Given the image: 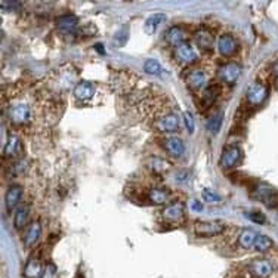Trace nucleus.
Here are the masks:
<instances>
[{
	"instance_id": "obj_21",
	"label": "nucleus",
	"mask_w": 278,
	"mask_h": 278,
	"mask_svg": "<svg viewBox=\"0 0 278 278\" xmlns=\"http://www.w3.org/2000/svg\"><path fill=\"white\" fill-rule=\"evenodd\" d=\"M184 39H185V34H184V31L179 29V27H173V29H170L168 31V34H166V40H168V43L175 46V47L185 43Z\"/></svg>"
},
{
	"instance_id": "obj_17",
	"label": "nucleus",
	"mask_w": 278,
	"mask_h": 278,
	"mask_svg": "<svg viewBox=\"0 0 278 278\" xmlns=\"http://www.w3.org/2000/svg\"><path fill=\"white\" fill-rule=\"evenodd\" d=\"M42 274H43L42 262L37 258H31L29 262H27V265L24 268V277L25 278H40Z\"/></svg>"
},
{
	"instance_id": "obj_13",
	"label": "nucleus",
	"mask_w": 278,
	"mask_h": 278,
	"mask_svg": "<svg viewBox=\"0 0 278 278\" xmlns=\"http://www.w3.org/2000/svg\"><path fill=\"white\" fill-rule=\"evenodd\" d=\"M176 58L184 62V64H192L194 61L197 60V53L191 47V45L188 43H182L181 46L176 47Z\"/></svg>"
},
{
	"instance_id": "obj_4",
	"label": "nucleus",
	"mask_w": 278,
	"mask_h": 278,
	"mask_svg": "<svg viewBox=\"0 0 278 278\" xmlns=\"http://www.w3.org/2000/svg\"><path fill=\"white\" fill-rule=\"evenodd\" d=\"M154 127L161 132H175L179 127V117L173 113H166L154 120Z\"/></svg>"
},
{
	"instance_id": "obj_30",
	"label": "nucleus",
	"mask_w": 278,
	"mask_h": 278,
	"mask_svg": "<svg viewBox=\"0 0 278 278\" xmlns=\"http://www.w3.org/2000/svg\"><path fill=\"white\" fill-rule=\"evenodd\" d=\"M151 169L161 173V172H164V170L169 169V163L164 161V160H161V158H153V161H151Z\"/></svg>"
},
{
	"instance_id": "obj_9",
	"label": "nucleus",
	"mask_w": 278,
	"mask_h": 278,
	"mask_svg": "<svg viewBox=\"0 0 278 278\" xmlns=\"http://www.w3.org/2000/svg\"><path fill=\"white\" fill-rule=\"evenodd\" d=\"M206 74L203 70L200 68H194L188 73V77H186V85L192 89V91H200L206 86Z\"/></svg>"
},
{
	"instance_id": "obj_22",
	"label": "nucleus",
	"mask_w": 278,
	"mask_h": 278,
	"mask_svg": "<svg viewBox=\"0 0 278 278\" xmlns=\"http://www.w3.org/2000/svg\"><path fill=\"white\" fill-rule=\"evenodd\" d=\"M258 232L253 231V230H244L238 238V244L243 247V248H250L252 246H255L256 243V238H258Z\"/></svg>"
},
{
	"instance_id": "obj_14",
	"label": "nucleus",
	"mask_w": 278,
	"mask_h": 278,
	"mask_svg": "<svg viewBox=\"0 0 278 278\" xmlns=\"http://www.w3.org/2000/svg\"><path fill=\"white\" fill-rule=\"evenodd\" d=\"M95 93V86L91 81H80L78 85L74 88V96L78 101H89Z\"/></svg>"
},
{
	"instance_id": "obj_34",
	"label": "nucleus",
	"mask_w": 278,
	"mask_h": 278,
	"mask_svg": "<svg viewBox=\"0 0 278 278\" xmlns=\"http://www.w3.org/2000/svg\"><path fill=\"white\" fill-rule=\"evenodd\" d=\"M55 275V268L52 265L46 266V269H43V274L40 275V278H53Z\"/></svg>"
},
{
	"instance_id": "obj_8",
	"label": "nucleus",
	"mask_w": 278,
	"mask_h": 278,
	"mask_svg": "<svg viewBox=\"0 0 278 278\" xmlns=\"http://www.w3.org/2000/svg\"><path fill=\"white\" fill-rule=\"evenodd\" d=\"M240 74H241V68H240V65L238 64H235V62H228V64H225V65H222L220 68H219V77L224 80V81H227V83H235L237 81V78L240 77Z\"/></svg>"
},
{
	"instance_id": "obj_1",
	"label": "nucleus",
	"mask_w": 278,
	"mask_h": 278,
	"mask_svg": "<svg viewBox=\"0 0 278 278\" xmlns=\"http://www.w3.org/2000/svg\"><path fill=\"white\" fill-rule=\"evenodd\" d=\"M8 117L14 124H25L31 120V108L24 101H15L9 105Z\"/></svg>"
},
{
	"instance_id": "obj_20",
	"label": "nucleus",
	"mask_w": 278,
	"mask_h": 278,
	"mask_svg": "<svg viewBox=\"0 0 278 278\" xmlns=\"http://www.w3.org/2000/svg\"><path fill=\"white\" fill-rule=\"evenodd\" d=\"M19 153H21V141L16 136L11 135L6 145H5V157L12 158V157L19 155Z\"/></svg>"
},
{
	"instance_id": "obj_25",
	"label": "nucleus",
	"mask_w": 278,
	"mask_h": 278,
	"mask_svg": "<svg viewBox=\"0 0 278 278\" xmlns=\"http://www.w3.org/2000/svg\"><path fill=\"white\" fill-rule=\"evenodd\" d=\"M196 40H197L199 46L204 50H210L213 47V36L207 30H200L196 34Z\"/></svg>"
},
{
	"instance_id": "obj_7",
	"label": "nucleus",
	"mask_w": 278,
	"mask_h": 278,
	"mask_svg": "<svg viewBox=\"0 0 278 278\" xmlns=\"http://www.w3.org/2000/svg\"><path fill=\"white\" fill-rule=\"evenodd\" d=\"M250 272L255 278H268L272 274V265L266 259H256L250 263Z\"/></svg>"
},
{
	"instance_id": "obj_37",
	"label": "nucleus",
	"mask_w": 278,
	"mask_h": 278,
	"mask_svg": "<svg viewBox=\"0 0 278 278\" xmlns=\"http://www.w3.org/2000/svg\"><path fill=\"white\" fill-rule=\"evenodd\" d=\"M272 73H274V76L278 78V60L274 62V65H272Z\"/></svg>"
},
{
	"instance_id": "obj_5",
	"label": "nucleus",
	"mask_w": 278,
	"mask_h": 278,
	"mask_svg": "<svg viewBox=\"0 0 278 278\" xmlns=\"http://www.w3.org/2000/svg\"><path fill=\"white\" fill-rule=\"evenodd\" d=\"M194 231L200 237H213L224 232V225L220 222H197Z\"/></svg>"
},
{
	"instance_id": "obj_33",
	"label": "nucleus",
	"mask_w": 278,
	"mask_h": 278,
	"mask_svg": "<svg viewBox=\"0 0 278 278\" xmlns=\"http://www.w3.org/2000/svg\"><path fill=\"white\" fill-rule=\"evenodd\" d=\"M184 120H185V126H186L188 132L192 133V132H194V127H196V123H194V117H192V114L189 113V111L184 113Z\"/></svg>"
},
{
	"instance_id": "obj_6",
	"label": "nucleus",
	"mask_w": 278,
	"mask_h": 278,
	"mask_svg": "<svg viewBox=\"0 0 278 278\" xmlns=\"http://www.w3.org/2000/svg\"><path fill=\"white\" fill-rule=\"evenodd\" d=\"M241 150L238 147H230L224 151L220 157V166L225 169H230V168H235V166L241 161Z\"/></svg>"
},
{
	"instance_id": "obj_16",
	"label": "nucleus",
	"mask_w": 278,
	"mask_h": 278,
	"mask_svg": "<svg viewBox=\"0 0 278 278\" xmlns=\"http://www.w3.org/2000/svg\"><path fill=\"white\" fill-rule=\"evenodd\" d=\"M21 197H22V188L19 185H14L8 189L6 192V209L11 212L14 210L19 201H21Z\"/></svg>"
},
{
	"instance_id": "obj_32",
	"label": "nucleus",
	"mask_w": 278,
	"mask_h": 278,
	"mask_svg": "<svg viewBox=\"0 0 278 278\" xmlns=\"http://www.w3.org/2000/svg\"><path fill=\"white\" fill-rule=\"evenodd\" d=\"M246 216H247L250 220L256 222V224H265V220H266L265 215L261 213V212H248V213H246Z\"/></svg>"
},
{
	"instance_id": "obj_29",
	"label": "nucleus",
	"mask_w": 278,
	"mask_h": 278,
	"mask_svg": "<svg viewBox=\"0 0 278 278\" xmlns=\"http://www.w3.org/2000/svg\"><path fill=\"white\" fill-rule=\"evenodd\" d=\"M222 113H219V114H216V116H213L210 120H209V123H207V129H209V132H212V133H217L219 132V129H220V126H222Z\"/></svg>"
},
{
	"instance_id": "obj_31",
	"label": "nucleus",
	"mask_w": 278,
	"mask_h": 278,
	"mask_svg": "<svg viewBox=\"0 0 278 278\" xmlns=\"http://www.w3.org/2000/svg\"><path fill=\"white\" fill-rule=\"evenodd\" d=\"M201 196H203V200H206L207 203H219L220 201V197L215 191H212L210 188H204Z\"/></svg>"
},
{
	"instance_id": "obj_38",
	"label": "nucleus",
	"mask_w": 278,
	"mask_h": 278,
	"mask_svg": "<svg viewBox=\"0 0 278 278\" xmlns=\"http://www.w3.org/2000/svg\"><path fill=\"white\" fill-rule=\"evenodd\" d=\"M96 50H99L101 53H105V52L102 50V47H101V45H96Z\"/></svg>"
},
{
	"instance_id": "obj_19",
	"label": "nucleus",
	"mask_w": 278,
	"mask_h": 278,
	"mask_svg": "<svg viewBox=\"0 0 278 278\" xmlns=\"http://www.w3.org/2000/svg\"><path fill=\"white\" fill-rule=\"evenodd\" d=\"M148 199L154 204H164V203L169 201L170 192L168 189H163V188H153L148 194Z\"/></svg>"
},
{
	"instance_id": "obj_18",
	"label": "nucleus",
	"mask_w": 278,
	"mask_h": 278,
	"mask_svg": "<svg viewBox=\"0 0 278 278\" xmlns=\"http://www.w3.org/2000/svg\"><path fill=\"white\" fill-rule=\"evenodd\" d=\"M78 19L74 15H62L58 18V29L64 33H73L77 29Z\"/></svg>"
},
{
	"instance_id": "obj_2",
	"label": "nucleus",
	"mask_w": 278,
	"mask_h": 278,
	"mask_svg": "<svg viewBox=\"0 0 278 278\" xmlns=\"http://www.w3.org/2000/svg\"><path fill=\"white\" fill-rule=\"evenodd\" d=\"M252 197L262 201L266 207H271V209L278 207V191H275L272 186L266 184H259L258 186H255Z\"/></svg>"
},
{
	"instance_id": "obj_11",
	"label": "nucleus",
	"mask_w": 278,
	"mask_h": 278,
	"mask_svg": "<svg viewBox=\"0 0 278 278\" xmlns=\"http://www.w3.org/2000/svg\"><path fill=\"white\" fill-rule=\"evenodd\" d=\"M217 49L224 57H231V55H234L237 50V42L234 40L232 36L224 34V36H220L217 40Z\"/></svg>"
},
{
	"instance_id": "obj_10",
	"label": "nucleus",
	"mask_w": 278,
	"mask_h": 278,
	"mask_svg": "<svg viewBox=\"0 0 278 278\" xmlns=\"http://www.w3.org/2000/svg\"><path fill=\"white\" fill-rule=\"evenodd\" d=\"M163 217L169 222H181L184 219V204L181 201L172 203L169 206H166L163 210Z\"/></svg>"
},
{
	"instance_id": "obj_23",
	"label": "nucleus",
	"mask_w": 278,
	"mask_h": 278,
	"mask_svg": "<svg viewBox=\"0 0 278 278\" xmlns=\"http://www.w3.org/2000/svg\"><path fill=\"white\" fill-rule=\"evenodd\" d=\"M219 96V88L217 86H210L204 91L203 96H201V108L206 109L209 107H212L216 101V98Z\"/></svg>"
},
{
	"instance_id": "obj_24",
	"label": "nucleus",
	"mask_w": 278,
	"mask_h": 278,
	"mask_svg": "<svg viewBox=\"0 0 278 278\" xmlns=\"http://www.w3.org/2000/svg\"><path fill=\"white\" fill-rule=\"evenodd\" d=\"M164 19H166V15H164V14H154V15H151V16L145 21V27H144L145 33H147V34H153V33L157 30V27H158L161 22H164Z\"/></svg>"
},
{
	"instance_id": "obj_35",
	"label": "nucleus",
	"mask_w": 278,
	"mask_h": 278,
	"mask_svg": "<svg viewBox=\"0 0 278 278\" xmlns=\"http://www.w3.org/2000/svg\"><path fill=\"white\" fill-rule=\"evenodd\" d=\"M21 3L19 2H2V8H9V9H14V8H19Z\"/></svg>"
},
{
	"instance_id": "obj_36",
	"label": "nucleus",
	"mask_w": 278,
	"mask_h": 278,
	"mask_svg": "<svg viewBox=\"0 0 278 278\" xmlns=\"http://www.w3.org/2000/svg\"><path fill=\"white\" fill-rule=\"evenodd\" d=\"M191 207H192V210H196V212H200V210L203 209L201 203H200V201H197V200L191 203Z\"/></svg>"
},
{
	"instance_id": "obj_28",
	"label": "nucleus",
	"mask_w": 278,
	"mask_h": 278,
	"mask_svg": "<svg viewBox=\"0 0 278 278\" xmlns=\"http://www.w3.org/2000/svg\"><path fill=\"white\" fill-rule=\"evenodd\" d=\"M144 70H145V73H148L151 76H160L163 73V67L160 65V62L157 60H148L144 64Z\"/></svg>"
},
{
	"instance_id": "obj_27",
	"label": "nucleus",
	"mask_w": 278,
	"mask_h": 278,
	"mask_svg": "<svg viewBox=\"0 0 278 278\" xmlns=\"http://www.w3.org/2000/svg\"><path fill=\"white\" fill-rule=\"evenodd\" d=\"M253 247L258 250V252H266V250H269L272 247V240L269 237H266V235H261L259 234Z\"/></svg>"
},
{
	"instance_id": "obj_15",
	"label": "nucleus",
	"mask_w": 278,
	"mask_h": 278,
	"mask_svg": "<svg viewBox=\"0 0 278 278\" xmlns=\"http://www.w3.org/2000/svg\"><path fill=\"white\" fill-rule=\"evenodd\" d=\"M164 148L172 157H181L184 154V151H185L184 142L181 141L179 138H175V136L164 139Z\"/></svg>"
},
{
	"instance_id": "obj_26",
	"label": "nucleus",
	"mask_w": 278,
	"mask_h": 278,
	"mask_svg": "<svg viewBox=\"0 0 278 278\" xmlns=\"http://www.w3.org/2000/svg\"><path fill=\"white\" fill-rule=\"evenodd\" d=\"M27 220H29V207H27V206L18 207V210L15 212V219H14L15 227L18 230H21L22 227H25Z\"/></svg>"
},
{
	"instance_id": "obj_12",
	"label": "nucleus",
	"mask_w": 278,
	"mask_h": 278,
	"mask_svg": "<svg viewBox=\"0 0 278 278\" xmlns=\"http://www.w3.org/2000/svg\"><path fill=\"white\" fill-rule=\"evenodd\" d=\"M40 232H42V227L39 222H31V224L25 228V232H24V244L25 247H33L39 237H40Z\"/></svg>"
},
{
	"instance_id": "obj_3",
	"label": "nucleus",
	"mask_w": 278,
	"mask_h": 278,
	"mask_svg": "<svg viewBox=\"0 0 278 278\" xmlns=\"http://www.w3.org/2000/svg\"><path fill=\"white\" fill-rule=\"evenodd\" d=\"M268 96V88L265 85H262V83L256 81L253 83V85H250L248 89H247V102L248 105H252V107H258L261 105Z\"/></svg>"
}]
</instances>
